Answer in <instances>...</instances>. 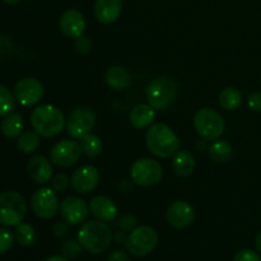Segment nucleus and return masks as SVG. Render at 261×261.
I'll return each mask as SVG.
<instances>
[{
    "instance_id": "obj_1",
    "label": "nucleus",
    "mask_w": 261,
    "mask_h": 261,
    "mask_svg": "<svg viewBox=\"0 0 261 261\" xmlns=\"http://www.w3.org/2000/svg\"><path fill=\"white\" fill-rule=\"evenodd\" d=\"M145 143L153 155L170 158L180 150V140L168 125L158 122L152 124L145 134Z\"/></svg>"
},
{
    "instance_id": "obj_2",
    "label": "nucleus",
    "mask_w": 261,
    "mask_h": 261,
    "mask_svg": "<svg viewBox=\"0 0 261 261\" xmlns=\"http://www.w3.org/2000/svg\"><path fill=\"white\" fill-rule=\"evenodd\" d=\"M112 236L111 229L105 222L102 221H89L84 222L83 226L78 231L76 240L89 254H101L105 252L111 245Z\"/></svg>"
},
{
    "instance_id": "obj_3",
    "label": "nucleus",
    "mask_w": 261,
    "mask_h": 261,
    "mask_svg": "<svg viewBox=\"0 0 261 261\" xmlns=\"http://www.w3.org/2000/svg\"><path fill=\"white\" fill-rule=\"evenodd\" d=\"M66 119L60 109L53 105H42L36 107L31 114V125L33 130L43 138H54L59 135L65 126Z\"/></svg>"
},
{
    "instance_id": "obj_4",
    "label": "nucleus",
    "mask_w": 261,
    "mask_h": 261,
    "mask_svg": "<svg viewBox=\"0 0 261 261\" xmlns=\"http://www.w3.org/2000/svg\"><path fill=\"white\" fill-rule=\"evenodd\" d=\"M178 94V86L170 76H158L149 82L145 89V97L154 110L165 111L175 103Z\"/></svg>"
},
{
    "instance_id": "obj_5",
    "label": "nucleus",
    "mask_w": 261,
    "mask_h": 261,
    "mask_svg": "<svg viewBox=\"0 0 261 261\" xmlns=\"http://www.w3.org/2000/svg\"><path fill=\"white\" fill-rule=\"evenodd\" d=\"M27 214V201L17 191H4L0 194V224L14 227L22 223Z\"/></svg>"
},
{
    "instance_id": "obj_6",
    "label": "nucleus",
    "mask_w": 261,
    "mask_h": 261,
    "mask_svg": "<svg viewBox=\"0 0 261 261\" xmlns=\"http://www.w3.org/2000/svg\"><path fill=\"white\" fill-rule=\"evenodd\" d=\"M194 126L198 134L206 142H213L223 135L226 122L223 116L211 107L198 110L194 116Z\"/></svg>"
},
{
    "instance_id": "obj_7",
    "label": "nucleus",
    "mask_w": 261,
    "mask_h": 261,
    "mask_svg": "<svg viewBox=\"0 0 261 261\" xmlns=\"http://www.w3.org/2000/svg\"><path fill=\"white\" fill-rule=\"evenodd\" d=\"M158 245V233L153 227L140 226L133 229L126 237L125 247L135 257H144L155 250Z\"/></svg>"
},
{
    "instance_id": "obj_8",
    "label": "nucleus",
    "mask_w": 261,
    "mask_h": 261,
    "mask_svg": "<svg viewBox=\"0 0 261 261\" xmlns=\"http://www.w3.org/2000/svg\"><path fill=\"white\" fill-rule=\"evenodd\" d=\"M132 181L142 188H150L154 186L162 180L163 170L158 161L152 158H140L133 163L130 168Z\"/></svg>"
},
{
    "instance_id": "obj_9",
    "label": "nucleus",
    "mask_w": 261,
    "mask_h": 261,
    "mask_svg": "<svg viewBox=\"0 0 261 261\" xmlns=\"http://www.w3.org/2000/svg\"><path fill=\"white\" fill-rule=\"evenodd\" d=\"M96 124V115L88 107H76L65 121L66 132L74 139H82L92 132Z\"/></svg>"
},
{
    "instance_id": "obj_10",
    "label": "nucleus",
    "mask_w": 261,
    "mask_h": 261,
    "mask_svg": "<svg viewBox=\"0 0 261 261\" xmlns=\"http://www.w3.org/2000/svg\"><path fill=\"white\" fill-rule=\"evenodd\" d=\"M32 212L41 219H51L59 213L60 201L51 188H41L31 198Z\"/></svg>"
},
{
    "instance_id": "obj_11",
    "label": "nucleus",
    "mask_w": 261,
    "mask_h": 261,
    "mask_svg": "<svg viewBox=\"0 0 261 261\" xmlns=\"http://www.w3.org/2000/svg\"><path fill=\"white\" fill-rule=\"evenodd\" d=\"M14 97L23 106H33L38 103L45 96V88L38 79L22 78L15 83L14 86Z\"/></svg>"
},
{
    "instance_id": "obj_12",
    "label": "nucleus",
    "mask_w": 261,
    "mask_h": 261,
    "mask_svg": "<svg viewBox=\"0 0 261 261\" xmlns=\"http://www.w3.org/2000/svg\"><path fill=\"white\" fill-rule=\"evenodd\" d=\"M81 145L74 140L64 139L56 143L50 152L51 162L61 168L70 167L81 160Z\"/></svg>"
},
{
    "instance_id": "obj_13",
    "label": "nucleus",
    "mask_w": 261,
    "mask_h": 261,
    "mask_svg": "<svg viewBox=\"0 0 261 261\" xmlns=\"http://www.w3.org/2000/svg\"><path fill=\"white\" fill-rule=\"evenodd\" d=\"M60 214L64 222L70 226H76L87 221L89 214V205L82 198L68 196L61 201Z\"/></svg>"
},
{
    "instance_id": "obj_14",
    "label": "nucleus",
    "mask_w": 261,
    "mask_h": 261,
    "mask_svg": "<svg viewBox=\"0 0 261 261\" xmlns=\"http://www.w3.org/2000/svg\"><path fill=\"white\" fill-rule=\"evenodd\" d=\"M99 172L94 166L84 165L76 168L70 178L71 188L78 194H88L98 186Z\"/></svg>"
},
{
    "instance_id": "obj_15",
    "label": "nucleus",
    "mask_w": 261,
    "mask_h": 261,
    "mask_svg": "<svg viewBox=\"0 0 261 261\" xmlns=\"http://www.w3.org/2000/svg\"><path fill=\"white\" fill-rule=\"evenodd\" d=\"M168 224L176 229H184L191 226L195 219V209L188 201L177 200L171 204L166 213Z\"/></svg>"
},
{
    "instance_id": "obj_16",
    "label": "nucleus",
    "mask_w": 261,
    "mask_h": 261,
    "mask_svg": "<svg viewBox=\"0 0 261 261\" xmlns=\"http://www.w3.org/2000/svg\"><path fill=\"white\" fill-rule=\"evenodd\" d=\"M59 28L61 33L69 38H78L86 31V18L79 10L68 9L59 19Z\"/></svg>"
},
{
    "instance_id": "obj_17",
    "label": "nucleus",
    "mask_w": 261,
    "mask_h": 261,
    "mask_svg": "<svg viewBox=\"0 0 261 261\" xmlns=\"http://www.w3.org/2000/svg\"><path fill=\"white\" fill-rule=\"evenodd\" d=\"M122 0H96L93 13L96 19L102 24H111L120 17Z\"/></svg>"
},
{
    "instance_id": "obj_18",
    "label": "nucleus",
    "mask_w": 261,
    "mask_h": 261,
    "mask_svg": "<svg viewBox=\"0 0 261 261\" xmlns=\"http://www.w3.org/2000/svg\"><path fill=\"white\" fill-rule=\"evenodd\" d=\"M27 172L36 184L45 185L53 177V166L43 155H33L27 163Z\"/></svg>"
},
{
    "instance_id": "obj_19",
    "label": "nucleus",
    "mask_w": 261,
    "mask_h": 261,
    "mask_svg": "<svg viewBox=\"0 0 261 261\" xmlns=\"http://www.w3.org/2000/svg\"><path fill=\"white\" fill-rule=\"evenodd\" d=\"M89 212L98 221L111 222L117 217V206L114 201L107 196H96L89 203Z\"/></svg>"
},
{
    "instance_id": "obj_20",
    "label": "nucleus",
    "mask_w": 261,
    "mask_h": 261,
    "mask_svg": "<svg viewBox=\"0 0 261 261\" xmlns=\"http://www.w3.org/2000/svg\"><path fill=\"white\" fill-rule=\"evenodd\" d=\"M132 74L124 66H111L106 71V83L115 91H124L132 86Z\"/></svg>"
},
{
    "instance_id": "obj_21",
    "label": "nucleus",
    "mask_w": 261,
    "mask_h": 261,
    "mask_svg": "<svg viewBox=\"0 0 261 261\" xmlns=\"http://www.w3.org/2000/svg\"><path fill=\"white\" fill-rule=\"evenodd\" d=\"M154 109L150 105H138L130 112V122L137 129H147L154 120Z\"/></svg>"
},
{
    "instance_id": "obj_22",
    "label": "nucleus",
    "mask_w": 261,
    "mask_h": 261,
    "mask_svg": "<svg viewBox=\"0 0 261 261\" xmlns=\"http://www.w3.org/2000/svg\"><path fill=\"white\" fill-rule=\"evenodd\" d=\"M172 168L176 175L180 177H189L193 175L194 170H195V160H194L193 154L188 150H178L173 155Z\"/></svg>"
},
{
    "instance_id": "obj_23",
    "label": "nucleus",
    "mask_w": 261,
    "mask_h": 261,
    "mask_svg": "<svg viewBox=\"0 0 261 261\" xmlns=\"http://www.w3.org/2000/svg\"><path fill=\"white\" fill-rule=\"evenodd\" d=\"M23 127H24V121H23L22 115L18 112H12L4 117L0 129H2V134L7 139H17L22 134Z\"/></svg>"
},
{
    "instance_id": "obj_24",
    "label": "nucleus",
    "mask_w": 261,
    "mask_h": 261,
    "mask_svg": "<svg viewBox=\"0 0 261 261\" xmlns=\"http://www.w3.org/2000/svg\"><path fill=\"white\" fill-rule=\"evenodd\" d=\"M209 157L217 163H224L229 161L233 155V148L226 140H218L213 142V144L208 148Z\"/></svg>"
},
{
    "instance_id": "obj_25",
    "label": "nucleus",
    "mask_w": 261,
    "mask_h": 261,
    "mask_svg": "<svg viewBox=\"0 0 261 261\" xmlns=\"http://www.w3.org/2000/svg\"><path fill=\"white\" fill-rule=\"evenodd\" d=\"M218 101L222 109L227 110V111H233L241 106L242 94L234 87H227L219 93Z\"/></svg>"
},
{
    "instance_id": "obj_26",
    "label": "nucleus",
    "mask_w": 261,
    "mask_h": 261,
    "mask_svg": "<svg viewBox=\"0 0 261 261\" xmlns=\"http://www.w3.org/2000/svg\"><path fill=\"white\" fill-rule=\"evenodd\" d=\"M40 134L36 133L35 130H28L18 137L17 147L20 152L28 154V153H33L35 150H37V148L40 147Z\"/></svg>"
},
{
    "instance_id": "obj_27",
    "label": "nucleus",
    "mask_w": 261,
    "mask_h": 261,
    "mask_svg": "<svg viewBox=\"0 0 261 261\" xmlns=\"http://www.w3.org/2000/svg\"><path fill=\"white\" fill-rule=\"evenodd\" d=\"M79 140H81L79 145H81L82 153H83V154H86L87 157L94 158V157H97V155L101 154L102 142H101V139L97 137V135L89 133V134H87L86 137H83L82 139H79Z\"/></svg>"
},
{
    "instance_id": "obj_28",
    "label": "nucleus",
    "mask_w": 261,
    "mask_h": 261,
    "mask_svg": "<svg viewBox=\"0 0 261 261\" xmlns=\"http://www.w3.org/2000/svg\"><path fill=\"white\" fill-rule=\"evenodd\" d=\"M14 239L20 246H31L36 241L35 228L28 223H19L15 228Z\"/></svg>"
},
{
    "instance_id": "obj_29",
    "label": "nucleus",
    "mask_w": 261,
    "mask_h": 261,
    "mask_svg": "<svg viewBox=\"0 0 261 261\" xmlns=\"http://www.w3.org/2000/svg\"><path fill=\"white\" fill-rule=\"evenodd\" d=\"M14 94L9 88L0 84V117H5L14 110Z\"/></svg>"
},
{
    "instance_id": "obj_30",
    "label": "nucleus",
    "mask_w": 261,
    "mask_h": 261,
    "mask_svg": "<svg viewBox=\"0 0 261 261\" xmlns=\"http://www.w3.org/2000/svg\"><path fill=\"white\" fill-rule=\"evenodd\" d=\"M14 242V234L7 228L0 227V255H4L5 252L9 251Z\"/></svg>"
},
{
    "instance_id": "obj_31",
    "label": "nucleus",
    "mask_w": 261,
    "mask_h": 261,
    "mask_svg": "<svg viewBox=\"0 0 261 261\" xmlns=\"http://www.w3.org/2000/svg\"><path fill=\"white\" fill-rule=\"evenodd\" d=\"M68 186L69 178L68 176L64 175V173H58V175H55L50 180V188L53 189L55 193H64Z\"/></svg>"
},
{
    "instance_id": "obj_32",
    "label": "nucleus",
    "mask_w": 261,
    "mask_h": 261,
    "mask_svg": "<svg viewBox=\"0 0 261 261\" xmlns=\"http://www.w3.org/2000/svg\"><path fill=\"white\" fill-rule=\"evenodd\" d=\"M138 219L135 218L133 214H124L119 218V222H117V226L119 228H121V231L129 232L133 231L134 228H137Z\"/></svg>"
},
{
    "instance_id": "obj_33",
    "label": "nucleus",
    "mask_w": 261,
    "mask_h": 261,
    "mask_svg": "<svg viewBox=\"0 0 261 261\" xmlns=\"http://www.w3.org/2000/svg\"><path fill=\"white\" fill-rule=\"evenodd\" d=\"M82 249H83V247L81 246L78 240H76V241H74V240H69V241H66L65 244L63 245V254L65 257H70V259H73V257H75L76 255L82 251Z\"/></svg>"
},
{
    "instance_id": "obj_34",
    "label": "nucleus",
    "mask_w": 261,
    "mask_h": 261,
    "mask_svg": "<svg viewBox=\"0 0 261 261\" xmlns=\"http://www.w3.org/2000/svg\"><path fill=\"white\" fill-rule=\"evenodd\" d=\"M232 261H261V256L257 252L252 251V250H240L236 252Z\"/></svg>"
},
{
    "instance_id": "obj_35",
    "label": "nucleus",
    "mask_w": 261,
    "mask_h": 261,
    "mask_svg": "<svg viewBox=\"0 0 261 261\" xmlns=\"http://www.w3.org/2000/svg\"><path fill=\"white\" fill-rule=\"evenodd\" d=\"M75 48L79 54L86 55L92 51V42L88 37L86 36H81V37L75 38Z\"/></svg>"
},
{
    "instance_id": "obj_36",
    "label": "nucleus",
    "mask_w": 261,
    "mask_h": 261,
    "mask_svg": "<svg viewBox=\"0 0 261 261\" xmlns=\"http://www.w3.org/2000/svg\"><path fill=\"white\" fill-rule=\"evenodd\" d=\"M247 105L252 111L261 112V92H252L247 97Z\"/></svg>"
},
{
    "instance_id": "obj_37",
    "label": "nucleus",
    "mask_w": 261,
    "mask_h": 261,
    "mask_svg": "<svg viewBox=\"0 0 261 261\" xmlns=\"http://www.w3.org/2000/svg\"><path fill=\"white\" fill-rule=\"evenodd\" d=\"M53 233L56 237H64L68 233V223H64V222H58V223L54 224L53 227Z\"/></svg>"
},
{
    "instance_id": "obj_38",
    "label": "nucleus",
    "mask_w": 261,
    "mask_h": 261,
    "mask_svg": "<svg viewBox=\"0 0 261 261\" xmlns=\"http://www.w3.org/2000/svg\"><path fill=\"white\" fill-rule=\"evenodd\" d=\"M107 261H130V259L125 251H122V250H115L114 252L110 254Z\"/></svg>"
},
{
    "instance_id": "obj_39",
    "label": "nucleus",
    "mask_w": 261,
    "mask_h": 261,
    "mask_svg": "<svg viewBox=\"0 0 261 261\" xmlns=\"http://www.w3.org/2000/svg\"><path fill=\"white\" fill-rule=\"evenodd\" d=\"M133 184L130 180H124L119 184V190L124 194H129L133 191Z\"/></svg>"
},
{
    "instance_id": "obj_40",
    "label": "nucleus",
    "mask_w": 261,
    "mask_h": 261,
    "mask_svg": "<svg viewBox=\"0 0 261 261\" xmlns=\"http://www.w3.org/2000/svg\"><path fill=\"white\" fill-rule=\"evenodd\" d=\"M126 237L127 236H125L124 232H116V233L114 234V239L117 244H120V242H122V241H126Z\"/></svg>"
},
{
    "instance_id": "obj_41",
    "label": "nucleus",
    "mask_w": 261,
    "mask_h": 261,
    "mask_svg": "<svg viewBox=\"0 0 261 261\" xmlns=\"http://www.w3.org/2000/svg\"><path fill=\"white\" fill-rule=\"evenodd\" d=\"M45 261H68V257L60 256V255H53V256L47 257Z\"/></svg>"
},
{
    "instance_id": "obj_42",
    "label": "nucleus",
    "mask_w": 261,
    "mask_h": 261,
    "mask_svg": "<svg viewBox=\"0 0 261 261\" xmlns=\"http://www.w3.org/2000/svg\"><path fill=\"white\" fill-rule=\"evenodd\" d=\"M255 246H256V250L261 254V232L257 234L256 240H255Z\"/></svg>"
},
{
    "instance_id": "obj_43",
    "label": "nucleus",
    "mask_w": 261,
    "mask_h": 261,
    "mask_svg": "<svg viewBox=\"0 0 261 261\" xmlns=\"http://www.w3.org/2000/svg\"><path fill=\"white\" fill-rule=\"evenodd\" d=\"M2 2H4L5 4H17L20 0H2Z\"/></svg>"
}]
</instances>
